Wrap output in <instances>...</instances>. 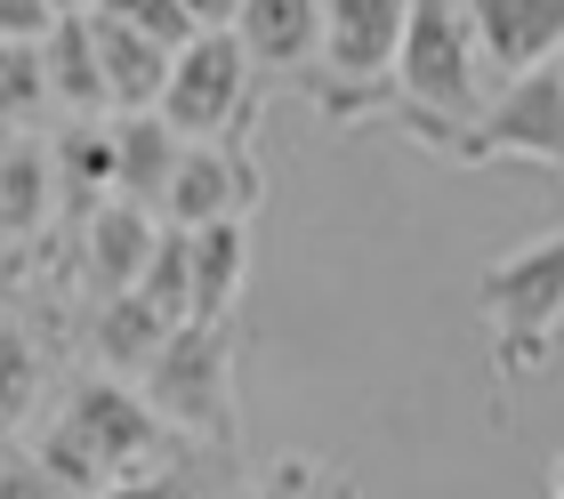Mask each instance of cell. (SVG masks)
I'll return each mask as SVG.
<instances>
[{"label": "cell", "mask_w": 564, "mask_h": 499, "mask_svg": "<svg viewBox=\"0 0 564 499\" xmlns=\"http://www.w3.org/2000/svg\"><path fill=\"white\" fill-rule=\"evenodd\" d=\"M484 41L468 0H420L412 33H403L395 57V121L412 129L420 145H459L484 121Z\"/></svg>", "instance_id": "obj_1"}, {"label": "cell", "mask_w": 564, "mask_h": 499, "mask_svg": "<svg viewBox=\"0 0 564 499\" xmlns=\"http://www.w3.org/2000/svg\"><path fill=\"white\" fill-rule=\"evenodd\" d=\"M476 306L492 323V387H500L492 419H508V387L541 379L556 338H564V226L524 242V250H508L500 267H484Z\"/></svg>", "instance_id": "obj_2"}, {"label": "cell", "mask_w": 564, "mask_h": 499, "mask_svg": "<svg viewBox=\"0 0 564 499\" xmlns=\"http://www.w3.org/2000/svg\"><path fill=\"white\" fill-rule=\"evenodd\" d=\"M145 403L170 419V435L194 443H242V395H235V330L226 323H186L145 371Z\"/></svg>", "instance_id": "obj_3"}, {"label": "cell", "mask_w": 564, "mask_h": 499, "mask_svg": "<svg viewBox=\"0 0 564 499\" xmlns=\"http://www.w3.org/2000/svg\"><path fill=\"white\" fill-rule=\"evenodd\" d=\"M412 17H420V0H330L323 65L339 73V89H323V113L330 121L379 113V82H395V57H403Z\"/></svg>", "instance_id": "obj_4"}, {"label": "cell", "mask_w": 564, "mask_h": 499, "mask_svg": "<svg viewBox=\"0 0 564 499\" xmlns=\"http://www.w3.org/2000/svg\"><path fill=\"white\" fill-rule=\"evenodd\" d=\"M452 162H541L564 170V65H541L524 82H508L484 121L452 145Z\"/></svg>", "instance_id": "obj_5"}, {"label": "cell", "mask_w": 564, "mask_h": 499, "mask_svg": "<svg viewBox=\"0 0 564 499\" xmlns=\"http://www.w3.org/2000/svg\"><path fill=\"white\" fill-rule=\"evenodd\" d=\"M250 65L259 57L242 48V33H202L177 48V73L162 97L177 138H235V129H250Z\"/></svg>", "instance_id": "obj_6"}, {"label": "cell", "mask_w": 564, "mask_h": 499, "mask_svg": "<svg viewBox=\"0 0 564 499\" xmlns=\"http://www.w3.org/2000/svg\"><path fill=\"white\" fill-rule=\"evenodd\" d=\"M65 427L89 443L97 459L113 467V476H145V459H153V443L170 435V419L145 403V387H121V379H82L65 395Z\"/></svg>", "instance_id": "obj_7"}, {"label": "cell", "mask_w": 564, "mask_h": 499, "mask_svg": "<svg viewBox=\"0 0 564 499\" xmlns=\"http://www.w3.org/2000/svg\"><path fill=\"white\" fill-rule=\"evenodd\" d=\"M267 194V177L250 153H235L226 138H186V162H177L170 177V202H162V218L170 226H218V218H250Z\"/></svg>", "instance_id": "obj_8"}, {"label": "cell", "mask_w": 564, "mask_h": 499, "mask_svg": "<svg viewBox=\"0 0 564 499\" xmlns=\"http://www.w3.org/2000/svg\"><path fill=\"white\" fill-rule=\"evenodd\" d=\"M57 145H41L33 129L9 138V162H0V226H9V274H33V242L48 234V209H57Z\"/></svg>", "instance_id": "obj_9"}, {"label": "cell", "mask_w": 564, "mask_h": 499, "mask_svg": "<svg viewBox=\"0 0 564 499\" xmlns=\"http://www.w3.org/2000/svg\"><path fill=\"white\" fill-rule=\"evenodd\" d=\"M468 17L500 82H524L549 57H564V0H468Z\"/></svg>", "instance_id": "obj_10"}, {"label": "cell", "mask_w": 564, "mask_h": 499, "mask_svg": "<svg viewBox=\"0 0 564 499\" xmlns=\"http://www.w3.org/2000/svg\"><path fill=\"white\" fill-rule=\"evenodd\" d=\"M89 24H97V57H106L113 105H121V113H162L170 73H177V48L153 41V33H138V24H121V17H106V9H89Z\"/></svg>", "instance_id": "obj_11"}, {"label": "cell", "mask_w": 564, "mask_h": 499, "mask_svg": "<svg viewBox=\"0 0 564 499\" xmlns=\"http://www.w3.org/2000/svg\"><path fill=\"white\" fill-rule=\"evenodd\" d=\"M162 218H153L145 202H130V194H113V202H97L89 209V274L106 282V299H121V291H138V274H145V258L162 250Z\"/></svg>", "instance_id": "obj_12"}, {"label": "cell", "mask_w": 564, "mask_h": 499, "mask_svg": "<svg viewBox=\"0 0 564 499\" xmlns=\"http://www.w3.org/2000/svg\"><path fill=\"white\" fill-rule=\"evenodd\" d=\"M242 48L274 73H291L306 57H323V33H330V0H242Z\"/></svg>", "instance_id": "obj_13"}, {"label": "cell", "mask_w": 564, "mask_h": 499, "mask_svg": "<svg viewBox=\"0 0 564 499\" xmlns=\"http://www.w3.org/2000/svg\"><path fill=\"white\" fill-rule=\"evenodd\" d=\"M113 153H121L113 194H130V202H145V209H162L177 162H186V138H177V121H170V113H121V121H113Z\"/></svg>", "instance_id": "obj_14"}, {"label": "cell", "mask_w": 564, "mask_h": 499, "mask_svg": "<svg viewBox=\"0 0 564 499\" xmlns=\"http://www.w3.org/2000/svg\"><path fill=\"white\" fill-rule=\"evenodd\" d=\"M170 338H177V323H162L138 291L106 299V306H97V323H89V347H97V362H106L113 379H145L153 362H162Z\"/></svg>", "instance_id": "obj_15"}, {"label": "cell", "mask_w": 564, "mask_h": 499, "mask_svg": "<svg viewBox=\"0 0 564 499\" xmlns=\"http://www.w3.org/2000/svg\"><path fill=\"white\" fill-rule=\"evenodd\" d=\"M242 282H250V226L242 218L194 226V323H226Z\"/></svg>", "instance_id": "obj_16"}, {"label": "cell", "mask_w": 564, "mask_h": 499, "mask_svg": "<svg viewBox=\"0 0 564 499\" xmlns=\"http://www.w3.org/2000/svg\"><path fill=\"white\" fill-rule=\"evenodd\" d=\"M48 82H57V105H73V113H106L113 105V82H106L89 17H65L57 33H48Z\"/></svg>", "instance_id": "obj_17"}, {"label": "cell", "mask_w": 564, "mask_h": 499, "mask_svg": "<svg viewBox=\"0 0 564 499\" xmlns=\"http://www.w3.org/2000/svg\"><path fill=\"white\" fill-rule=\"evenodd\" d=\"M48 105H57V82H48V41H9V48H0V121H9V138H24Z\"/></svg>", "instance_id": "obj_18"}, {"label": "cell", "mask_w": 564, "mask_h": 499, "mask_svg": "<svg viewBox=\"0 0 564 499\" xmlns=\"http://www.w3.org/2000/svg\"><path fill=\"white\" fill-rule=\"evenodd\" d=\"M138 299L162 314V323H177V330L194 323V234H186V226H170V234H162V250L145 258Z\"/></svg>", "instance_id": "obj_19"}, {"label": "cell", "mask_w": 564, "mask_h": 499, "mask_svg": "<svg viewBox=\"0 0 564 499\" xmlns=\"http://www.w3.org/2000/svg\"><path fill=\"white\" fill-rule=\"evenodd\" d=\"M33 459L48 467V484H57V491H73V499H97L106 484H121L113 467H106V459H97V452H89L82 435L65 427V419H57V427H48V435L33 443Z\"/></svg>", "instance_id": "obj_20"}, {"label": "cell", "mask_w": 564, "mask_h": 499, "mask_svg": "<svg viewBox=\"0 0 564 499\" xmlns=\"http://www.w3.org/2000/svg\"><path fill=\"white\" fill-rule=\"evenodd\" d=\"M57 170L73 186H89V194H113V177H121L113 129H73V138H57Z\"/></svg>", "instance_id": "obj_21"}, {"label": "cell", "mask_w": 564, "mask_h": 499, "mask_svg": "<svg viewBox=\"0 0 564 499\" xmlns=\"http://www.w3.org/2000/svg\"><path fill=\"white\" fill-rule=\"evenodd\" d=\"M106 17H121V24H138V33H153V41H170V48H186V41H202V24H194V9L186 0H97Z\"/></svg>", "instance_id": "obj_22"}, {"label": "cell", "mask_w": 564, "mask_h": 499, "mask_svg": "<svg viewBox=\"0 0 564 499\" xmlns=\"http://www.w3.org/2000/svg\"><path fill=\"white\" fill-rule=\"evenodd\" d=\"M259 491H267V499H355L339 476H323L315 459H282V467H274V476H267Z\"/></svg>", "instance_id": "obj_23"}, {"label": "cell", "mask_w": 564, "mask_h": 499, "mask_svg": "<svg viewBox=\"0 0 564 499\" xmlns=\"http://www.w3.org/2000/svg\"><path fill=\"white\" fill-rule=\"evenodd\" d=\"M57 24V0H0V41H48Z\"/></svg>", "instance_id": "obj_24"}, {"label": "cell", "mask_w": 564, "mask_h": 499, "mask_svg": "<svg viewBox=\"0 0 564 499\" xmlns=\"http://www.w3.org/2000/svg\"><path fill=\"white\" fill-rule=\"evenodd\" d=\"M0 499H57V484H48V467L33 452H9V476H0Z\"/></svg>", "instance_id": "obj_25"}, {"label": "cell", "mask_w": 564, "mask_h": 499, "mask_svg": "<svg viewBox=\"0 0 564 499\" xmlns=\"http://www.w3.org/2000/svg\"><path fill=\"white\" fill-rule=\"evenodd\" d=\"M97 499H194L186 484H170V476H121V484H106Z\"/></svg>", "instance_id": "obj_26"}, {"label": "cell", "mask_w": 564, "mask_h": 499, "mask_svg": "<svg viewBox=\"0 0 564 499\" xmlns=\"http://www.w3.org/2000/svg\"><path fill=\"white\" fill-rule=\"evenodd\" d=\"M24 395H33V347L9 338V419H24Z\"/></svg>", "instance_id": "obj_27"}, {"label": "cell", "mask_w": 564, "mask_h": 499, "mask_svg": "<svg viewBox=\"0 0 564 499\" xmlns=\"http://www.w3.org/2000/svg\"><path fill=\"white\" fill-rule=\"evenodd\" d=\"M186 9H194L202 33H235V24H242V0H186Z\"/></svg>", "instance_id": "obj_28"}, {"label": "cell", "mask_w": 564, "mask_h": 499, "mask_svg": "<svg viewBox=\"0 0 564 499\" xmlns=\"http://www.w3.org/2000/svg\"><path fill=\"white\" fill-rule=\"evenodd\" d=\"M97 9V0H57V17H89Z\"/></svg>", "instance_id": "obj_29"}, {"label": "cell", "mask_w": 564, "mask_h": 499, "mask_svg": "<svg viewBox=\"0 0 564 499\" xmlns=\"http://www.w3.org/2000/svg\"><path fill=\"white\" fill-rule=\"evenodd\" d=\"M549 499H564V452H556V476H549Z\"/></svg>", "instance_id": "obj_30"}, {"label": "cell", "mask_w": 564, "mask_h": 499, "mask_svg": "<svg viewBox=\"0 0 564 499\" xmlns=\"http://www.w3.org/2000/svg\"><path fill=\"white\" fill-rule=\"evenodd\" d=\"M250 499H267V491H250Z\"/></svg>", "instance_id": "obj_31"}, {"label": "cell", "mask_w": 564, "mask_h": 499, "mask_svg": "<svg viewBox=\"0 0 564 499\" xmlns=\"http://www.w3.org/2000/svg\"><path fill=\"white\" fill-rule=\"evenodd\" d=\"M556 65H564V57H556Z\"/></svg>", "instance_id": "obj_32"}]
</instances>
